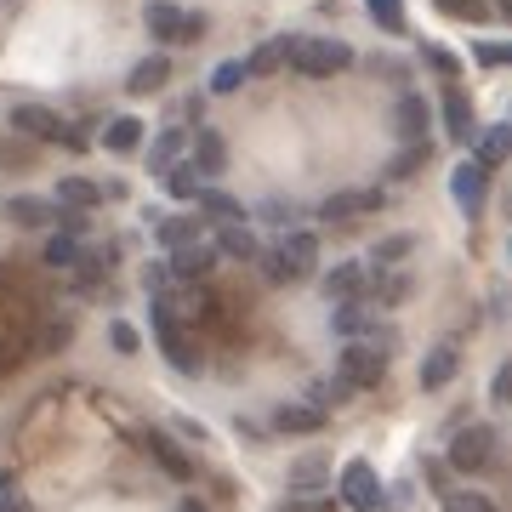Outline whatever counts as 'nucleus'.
<instances>
[{
  "mask_svg": "<svg viewBox=\"0 0 512 512\" xmlns=\"http://www.w3.org/2000/svg\"><path fill=\"white\" fill-rule=\"evenodd\" d=\"M143 23H148V35L160 40V46H188V40L205 35V18L200 12H183L177 0H148Z\"/></svg>",
  "mask_w": 512,
  "mask_h": 512,
  "instance_id": "1",
  "label": "nucleus"
},
{
  "mask_svg": "<svg viewBox=\"0 0 512 512\" xmlns=\"http://www.w3.org/2000/svg\"><path fill=\"white\" fill-rule=\"evenodd\" d=\"M353 63V46L348 40H296V52H291V69L296 74H308V80H325V74H342Z\"/></svg>",
  "mask_w": 512,
  "mask_h": 512,
  "instance_id": "2",
  "label": "nucleus"
},
{
  "mask_svg": "<svg viewBox=\"0 0 512 512\" xmlns=\"http://www.w3.org/2000/svg\"><path fill=\"white\" fill-rule=\"evenodd\" d=\"M501 450V433H495L490 421H473V427H461L456 439H450V467L456 473H484Z\"/></svg>",
  "mask_w": 512,
  "mask_h": 512,
  "instance_id": "3",
  "label": "nucleus"
},
{
  "mask_svg": "<svg viewBox=\"0 0 512 512\" xmlns=\"http://www.w3.org/2000/svg\"><path fill=\"white\" fill-rule=\"evenodd\" d=\"M336 376H342L353 393H359V387H376L387 376V348H376V342H342Z\"/></svg>",
  "mask_w": 512,
  "mask_h": 512,
  "instance_id": "4",
  "label": "nucleus"
},
{
  "mask_svg": "<svg viewBox=\"0 0 512 512\" xmlns=\"http://www.w3.org/2000/svg\"><path fill=\"white\" fill-rule=\"evenodd\" d=\"M342 507H353V512H387V490H382V478H376L370 461H348V467H342Z\"/></svg>",
  "mask_w": 512,
  "mask_h": 512,
  "instance_id": "5",
  "label": "nucleus"
},
{
  "mask_svg": "<svg viewBox=\"0 0 512 512\" xmlns=\"http://www.w3.org/2000/svg\"><path fill=\"white\" fill-rule=\"evenodd\" d=\"M387 205L382 188H342V194H330L325 205H319V222H330V228H348V222L359 217H376Z\"/></svg>",
  "mask_w": 512,
  "mask_h": 512,
  "instance_id": "6",
  "label": "nucleus"
},
{
  "mask_svg": "<svg viewBox=\"0 0 512 512\" xmlns=\"http://www.w3.org/2000/svg\"><path fill=\"white\" fill-rule=\"evenodd\" d=\"M274 251H279V262L291 268V285L308 279V274H319V234H313V228H285Z\"/></svg>",
  "mask_w": 512,
  "mask_h": 512,
  "instance_id": "7",
  "label": "nucleus"
},
{
  "mask_svg": "<svg viewBox=\"0 0 512 512\" xmlns=\"http://www.w3.org/2000/svg\"><path fill=\"white\" fill-rule=\"evenodd\" d=\"M450 194H456V205L467 211V217H484V200H490V171L478 160H461L456 171H450Z\"/></svg>",
  "mask_w": 512,
  "mask_h": 512,
  "instance_id": "8",
  "label": "nucleus"
},
{
  "mask_svg": "<svg viewBox=\"0 0 512 512\" xmlns=\"http://www.w3.org/2000/svg\"><path fill=\"white\" fill-rule=\"evenodd\" d=\"M188 148H194V154H188V165L200 171L205 183H211V177H222V165H228V143H222V131L194 126V131H188Z\"/></svg>",
  "mask_w": 512,
  "mask_h": 512,
  "instance_id": "9",
  "label": "nucleus"
},
{
  "mask_svg": "<svg viewBox=\"0 0 512 512\" xmlns=\"http://www.w3.org/2000/svg\"><path fill=\"white\" fill-rule=\"evenodd\" d=\"M330 330H336L342 342H365L370 330H376V308H370L365 296H353V302H336V313H330Z\"/></svg>",
  "mask_w": 512,
  "mask_h": 512,
  "instance_id": "10",
  "label": "nucleus"
},
{
  "mask_svg": "<svg viewBox=\"0 0 512 512\" xmlns=\"http://www.w3.org/2000/svg\"><path fill=\"white\" fill-rule=\"evenodd\" d=\"M12 131L35 137V143H63V120L52 109H40V103H18L12 109Z\"/></svg>",
  "mask_w": 512,
  "mask_h": 512,
  "instance_id": "11",
  "label": "nucleus"
},
{
  "mask_svg": "<svg viewBox=\"0 0 512 512\" xmlns=\"http://www.w3.org/2000/svg\"><path fill=\"white\" fill-rule=\"evenodd\" d=\"M456 370H461V348H456V342H439V348L421 359V393L450 387V382H456Z\"/></svg>",
  "mask_w": 512,
  "mask_h": 512,
  "instance_id": "12",
  "label": "nucleus"
},
{
  "mask_svg": "<svg viewBox=\"0 0 512 512\" xmlns=\"http://www.w3.org/2000/svg\"><path fill=\"white\" fill-rule=\"evenodd\" d=\"M143 450H148L154 461H160V467H165L171 478H194V456H183V444L171 439V433L148 427V433H143Z\"/></svg>",
  "mask_w": 512,
  "mask_h": 512,
  "instance_id": "13",
  "label": "nucleus"
},
{
  "mask_svg": "<svg viewBox=\"0 0 512 512\" xmlns=\"http://www.w3.org/2000/svg\"><path fill=\"white\" fill-rule=\"evenodd\" d=\"M165 268H171V279H183V285H194V279H205V274H211V268H217V251H211V245H200V239H194V245H177V251H171V262H165Z\"/></svg>",
  "mask_w": 512,
  "mask_h": 512,
  "instance_id": "14",
  "label": "nucleus"
},
{
  "mask_svg": "<svg viewBox=\"0 0 512 512\" xmlns=\"http://www.w3.org/2000/svg\"><path fill=\"white\" fill-rule=\"evenodd\" d=\"M410 285H416V279L404 274V268H376V274H365V302H370V308H376V302L393 308V302L410 296Z\"/></svg>",
  "mask_w": 512,
  "mask_h": 512,
  "instance_id": "15",
  "label": "nucleus"
},
{
  "mask_svg": "<svg viewBox=\"0 0 512 512\" xmlns=\"http://www.w3.org/2000/svg\"><path fill=\"white\" fill-rule=\"evenodd\" d=\"M427 126H433L427 103H421L416 92H404L399 103H393V131H399V143H421V137H427Z\"/></svg>",
  "mask_w": 512,
  "mask_h": 512,
  "instance_id": "16",
  "label": "nucleus"
},
{
  "mask_svg": "<svg viewBox=\"0 0 512 512\" xmlns=\"http://www.w3.org/2000/svg\"><path fill=\"white\" fill-rule=\"evenodd\" d=\"M444 131H450V143L473 148L478 114H473V103H467V92H444Z\"/></svg>",
  "mask_w": 512,
  "mask_h": 512,
  "instance_id": "17",
  "label": "nucleus"
},
{
  "mask_svg": "<svg viewBox=\"0 0 512 512\" xmlns=\"http://www.w3.org/2000/svg\"><path fill=\"white\" fill-rule=\"evenodd\" d=\"M296 40H302V35L262 40V46L251 52V63H245V74H274V69H285V63H291V52H296Z\"/></svg>",
  "mask_w": 512,
  "mask_h": 512,
  "instance_id": "18",
  "label": "nucleus"
},
{
  "mask_svg": "<svg viewBox=\"0 0 512 512\" xmlns=\"http://www.w3.org/2000/svg\"><path fill=\"white\" fill-rule=\"evenodd\" d=\"M165 80H171V57H143V63H137V69L126 74V92L131 97H148V92H160Z\"/></svg>",
  "mask_w": 512,
  "mask_h": 512,
  "instance_id": "19",
  "label": "nucleus"
},
{
  "mask_svg": "<svg viewBox=\"0 0 512 512\" xmlns=\"http://www.w3.org/2000/svg\"><path fill=\"white\" fill-rule=\"evenodd\" d=\"M6 217L18 222V228H57V205H52V200H29V194H18V200H6Z\"/></svg>",
  "mask_w": 512,
  "mask_h": 512,
  "instance_id": "20",
  "label": "nucleus"
},
{
  "mask_svg": "<svg viewBox=\"0 0 512 512\" xmlns=\"http://www.w3.org/2000/svg\"><path fill=\"white\" fill-rule=\"evenodd\" d=\"M325 296L330 302H353V296H365V268L359 262H336L325 274Z\"/></svg>",
  "mask_w": 512,
  "mask_h": 512,
  "instance_id": "21",
  "label": "nucleus"
},
{
  "mask_svg": "<svg viewBox=\"0 0 512 512\" xmlns=\"http://www.w3.org/2000/svg\"><path fill=\"white\" fill-rule=\"evenodd\" d=\"M325 410H313V404H279L274 410V433H319L325 427Z\"/></svg>",
  "mask_w": 512,
  "mask_h": 512,
  "instance_id": "22",
  "label": "nucleus"
},
{
  "mask_svg": "<svg viewBox=\"0 0 512 512\" xmlns=\"http://www.w3.org/2000/svg\"><path fill=\"white\" fill-rule=\"evenodd\" d=\"M507 154H512V126H490V131H478L473 137V160L484 165V171H495Z\"/></svg>",
  "mask_w": 512,
  "mask_h": 512,
  "instance_id": "23",
  "label": "nucleus"
},
{
  "mask_svg": "<svg viewBox=\"0 0 512 512\" xmlns=\"http://www.w3.org/2000/svg\"><path fill=\"white\" fill-rule=\"evenodd\" d=\"M194 205H200V217H205V222H245V211H239L234 194H222V188H211V183L194 194Z\"/></svg>",
  "mask_w": 512,
  "mask_h": 512,
  "instance_id": "24",
  "label": "nucleus"
},
{
  "mask_svg": "<svg viewBox=\"0 0 512 512\" xmlns=\"http://www.w3.org/2000/svg\"><path fill=\"white\" fill-rule=\"evenodd\" d=\"M97 200H103V183H92V177H63L57 183V205L63 211H92Z\"/></svg>",
  "mask_w": 512,
  "mask_h": 512,
  "instance_id": "25",
  "label": "nucleus"
},
{
  "mask_svg": "<svg viewBox=\"0 0 512 512\" xmlns=\"http://www.w3.org/2000/svg\"><path fill=\"white\" fill-rule=\"evenodd\" d=\"M188 148V131H177V126H165L160 137H154V148H148V171L154 177H165V165H177V154Z\"/></svg>",
  "mask_w": 512,
  "mask_h": 512,
  "instance_id": "26",
  "label": "nucleus"
},
{
  "mask_svg": "<svg viewBox=\"0 0 512 512\" xmlns=\"http://www.w3.org/2000/svg\"><path fill=\"white\" fill-rule=\"evenodd\" d=\"M217 251L222 256H239V262H251L256 256V234L245 222H217Z\"/></svg>",
  "mask_w": 512,
  "mask_h": 512,
  "instance_id": "27",
  "label": "nucleus"
},
{
  "mask_svg": "<svg viewBox=\"0 0 512 512\" xmlns=\"http://www.w3.org/2000/svg\"><path fill=\"white\" fill-rule=\"evenodd\" d=\"M421 165H427V143H404L393 160H387V183H410V177H421Z\"/></svg>",
  "mask_w": 512,
  "mask_h": 512,
  "instance_id": "28",
  "label": "nucleus"
},
{
  "mask_svg": "<svg viewBox=\"0 0 512 512\" xmlns=\"http://www.w3.org/2000/svg\"><path fill=\"white\" fill-rule=\"evenodd\" d=\"M291 484L302 495H313L319 484H330V456H302V461H291Z\"/></svg>",
  "mask_w": 512,
  "mask_h": 512,
  "instance_id": "29",
  "label": "nucleus"
},
{
  "mask_svg": "<svg viewBox=\"0 0 512 512\" xmlns=\"http://www.w3.org/2000/svg\"><path fill=\"white\" fill-rule=\"evenodd\" d=\"M200 188H205V177H200V171H194L188 160L165 165V194H171V200H194Z\"/></svg>",
  "mask_w": 512,
  "mask_h": 512,
  "instance_id": "30",
  "label": "nucleus"
},
{
  "mask_svg": "<svg viewBox=\"0 0 512 512\" xmlns=\"http://www.w3.org/2000/svg\"><path fill=\"white\" fill-rule=\"evenodd\" d=\"M348 399H353V387L342 382V376H325V382L308 387V399H302V404H313V410H325V416H330L336 404H348Z\"/></svg>",
  "mask_w": 512,
  "mask_h": 512,
  "instance_id": "31",
  "label": "nucleus"
},
{
  "mask_svg": "<svg viewBox=\"0 0 512 512\" xmlns=\"http://www.w3.org/2000/svg\"><path fill=\"white\" fill-rule=\"evenodd\" d=\"M103 143H109L114 154H131V148L143 143V120H131V114H120V120H109V126H103Z\"/></svg>",
  "mask_w": 512,
  "mask_h": 512,
  "instance_id": "32",
  "label": "nucleus"
},
{
  "mask_svg": "<svg viewBox=\"0 0 512 512\" xmlns=\"http://www.w3.org/2000/svg\"><path fill=\"white\" fill-rule=\"evenodd\" d=\"M154 234H160L171 251H177V245H194V239L205 234V222H200V217H171V222H160Z\"/></svg>",
  "mask_w": 512,
  "mask_h": 512,
  "instance_id": "33",
  "label": "nucleus"
},
{
  "mask_svg": "<svg viewBox=\"0 0 512 512\" xmlns=\"http://www.w3.org/2000/svg\"><path fill=\"white\" fill-rule=\"evenodd\" d=\"M365 12L376 29H387V35H404V0H365Z\"/></svg>",
  "mask_w": 512,
  "mask_h": 512,
  "instance_id": "34",
  "label": "nucleus"
},
{
  "mask_svg": "<svg viewBox=\"0 0 512 512\" xmlns=\"http://www.w3.org/2000/svg\"><path fill=\"white\" fill-rule=\"evenodd\" d=\"M245 80H251V74H245V63H239V57H228V63H217V69H211V92H217V97H234Z\"/></svg>",
  "mask_w": 512,
  "mask_h": 512,
  "instance_id": "35",
  "label": "nucleus"
},
{
  "mask_svg": "<svg viewBox=\"0 0 512 512\" xmlns=\"http://www.w3.org/2000/svg\"><path fill=\"white\" fill-rule=\"evenodd\" d=\"M74 256H80V239H69V234H52V239H46V251H40V262L63 274V268H74Z\"/></svg>",
  "mask_w": 512,
  "mask_h": 512,
  "instance_id": "36",
  "label": "nucleus"
},
{
  "mask_svg": "<svg viewBox=\"0 0 512 512\" xmlns=\"http://www.w3.org/2000/svg\"><path fill=\"white\" fill-rule=\"evenodd\" d=\"M439 501H444V512H501L490 495H478V490H444Z\"/></svg>",
  "mask_w": 512,
  "mask_h": 512,
  "instance_id": "37",
  "label": "nucleus"
},
{
  "mask_svg": "<svg viewBox=\"0 0 512 512\" xmlns=\"http://www.w3.org/2000/svg\"><path fill=\"white\" fill-rule=\"evenodd\" d=\"M410 245H416L410 234H393V239H382V245H376V256H370V268H393V262H404V256H410Z\"/></svg>",
  "mask_w": 512,
  "mask_h": 512,
  "instance_id": "38",
  "label": "nucleus"
},
{
  "mask_svg": "<svg viewBox=\"0 0 512 512\" xmlns=\"http://www.w3.org/2000/svg\"><path fill=\"white\" fill-rule=\"evenodd\" d=\"M256 217H262V222H274L279 234H285V228H296V205H291V200H279V194H274V200H262V211H256Z\"/></svg>",
  "mask_w": 512,
  "mask_h": 512,
  "instance_id": "39",
  "label": "nucleus"
},
{
  "mask_svg": "<svg viewBox=\"0 0 512 512\" xmlns=\"http://www.w3.org/2000/svg\"><path fill=\"white\" fill-rule=\"evenodd\" d=\"M0 512H29V501H23V490H18L12 473H0Z\"/></svg>",
  "mask_w": 512,
  "mask_h": 512,
  "instance_id": "40",
  "label": "nucleus"
},
{
  "mask_svg": "<svg viewBox=\"0 0 512 512\" xmlns=\"http://www.w3.org/2000/svg\"><path fill=\"white\" fill-rule=\"evenodd\" d=\"M143 291H148V296H165V291H171V268H165V262H148V268H143Z\"/></svg>",
  "mask_w": 512,
  "mask_h": 512,
  "instance_id": "41",
  "label": "nucleus"
},
{
  "mask_svg": "<svg viewBox=\"0 0 512 512\" xmlns=\"http://www.w3.org/2000/svg\"><path fill=\"white\" fill-rule=\"evenodd\" d=\"M507 57H512V46H507V40H484V46H478V63H484V69H501Z\"/></svg>",
  "mask_w": 512,
  "mask_h": 512,
  "instance_id": "42",
  "label": "nucleus"
},
{
  "mask_svg": "<svg viewBox=\"0 0 512 512\" xmlns=\"http://www.w3.org/2000/svg\"><path fill=\"white\" fill-rule=\"evenodd\" d=\"M330 507H336L330 495H296V501H285L279 512H330Z\"/></svg>",
  "mask_w": 512,
  "mask_h": 512,
  "instance_id": "43",
  "label": "nucleus"
},
{
  "mask_svg": "<svg viewBox=\"0 0 512 512\" xmlns=\"http://www.w3.org/2000/svg\"><path fill=\"white\" fill-rule=\"evenodd\" d=\"M427 478H433V490H456V484H450V467H444V461H427Z\"/></svg>",
  "mask_w": 512,
  "mask_h": 512,
  "instance_id": "44",
  "label": "nucleus"
},
{
  "mask_svg": "<svg viewBox=\"0 0 512 512\" xmlns=\"http://www.w3.org/2000/svg\"><path fill=\"white\" fill-rule=\"evenodd\" d=\"M109 336H114V348H120V353H137V330H131V325H114Z\"/></svg>",
  "mask_w": 512,
  "mask_h": 512,
  "instance_id": "45",
  "label": "nucleus"
},
{
  "mask_svg": "<svg viewBox=\"0 0 512 512\" xmlns=\"http://www.w3.org/2000/svg\"><path fill=\"white\" fill-rule=\"evenodd\" d=\"M507 393H512V370L501 365V370H495V387H490V399H495V404H507Z\"/></svg>",
  "mask_w": 512,
  "mask_h": 512,
  "instance_id": "46",
  "label": "nucleus"
},
{
  "mask_svg": "<svg viewBox=\"0 0 512 512\" xmlns=\"http://www.w3.org/2000/svg\"><path fill=\"white\" fill-rule=\"evenodd\" d=\"M427 63H433L439 74H456V57H450V52H439V46H427Z\"/></svg>",
  "mask_w": 512,
  "mask_h": 512,
  "instance_id": "47",
  "label": "nucleus"
},
{
  "mask_svg": "<svg viewBox=\"0 0 512 512\" xmlns=\"http://www.w3.org/2000/svg\"><path fill=\"white\" fill-rule=\"evenodd\" d=\"M183 120H188V126H205V97H188V103H183Z\"/></svg>",
  "mask_w": 512,
  "mask_h": 512,
  "instance_id": "48",
  "label": "nucleus"
},
{
  "mask_svg": "<svg viewBox=\"0 0 512 512\" xmlns=\"http://www.w3.org/2000/svg\"><path fill=\"white\" fill-rule=\"evenodd\" d=\"M183 512H205V507H200V501H183Z\"/></svg>",
  "mask_w": 512,
  "mask_h": 512,
  "instance_id": "49",
  "label": "nucleus"
}]
</instances>
